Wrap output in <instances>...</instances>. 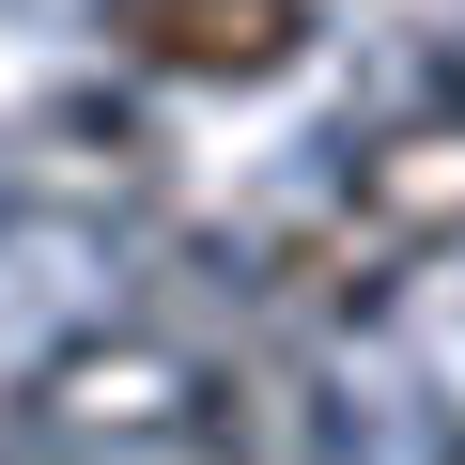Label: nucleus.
Wrapping results in <instances>:
<instances>
[{
  "instance_id": "nucleus-1",
  "label": "nucleus",
  "mask_w": 465,
  "mask_h": 465,
  "mask_svg": "<svg viewBox=\"0 0 465 465\" xmlns=\"http://www.w3.org/2000/svg\"><path fill=\"white\" fill-rule=\"evenodd\" d=\"M16 419L63 450V465H311L326 419L280 357H232V341H186L155 311L124 326H78L32 357Z\"/></svg>"
},
{
  "instance_id": "nucleus-2",
  "label": "nucleus",
  "mask_w": 465,
  "mask_h": 465,
  "mask_svg": "<svg viewBox=\"0 0 465 465\" xmlns=\"http://www.w3.org/2000/svg\"><path fill=\"white\" fill-rule=\"evenodd\" d=\"M109 63L140 78H202V94H264L326 47V0H94Z\"/></svg>"
},
{
  "instance_id": "nucleus-3",
  "label": "nucleus",
  "mask_w": 465,
  "mask_h": 465,
  "mask_svg": "<svg viewBox=\"0 0 465 465\" xmlns=\"http://www.w3.org/2000/svg\"><path fill=\"white\" fill-rule=\"evenodd\" d=\"M341 202H357V217L388 232L403 264L465 249V109H403V124L341 140Z\"/></svg>"
},
{
  "instance_id": "nucleus-4",
  "label": "nucleus",
  "mask_w": 465,
  "mask_h": 465,
  "mask_svg": "<svg viewBox=\"0 0 465 465\" xmlns=\"http://www.w3.org/2000/svg\"><path fill=\"white\" fill-rule=\"evenodd\" d=\"M155 171H171V140L140 109H94V94L32 109V186L47 202H155Z\"/></svg>"
},
{
  "instance_id": "nucleus-5",
  "label": "nucleus",
  "mask_w": 465,
  "mask_h": 465,
  "mask_svg": "<svg viewBox=\"0 0 465 465\" xmlns=\"http://www.w3.org/2000/svg\"><path fill=\"white\" fill-rule=\"evenodd\" d=\"M0 465H63V450H47V434H32V419H16V434H0Z\"/></svg>"
},
{
  "instance_id": "nucleus-6",
  "label": "nucleus",
  "mask_w": 465,
  "mask_h": 465,
  "mask_svg": "<svg viewBox=\"0 0 465 465\" xmlns=\"http://www.w3.org/2000/svg\"><path fill=\"white\" fill-rule=\"evenodd\" d=\"M450 465H465V434H450Z\"/></svg>"
}]
</instances>
